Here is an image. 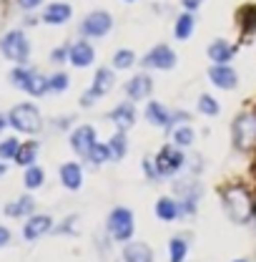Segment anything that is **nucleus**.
<instances>
[{"label": "nucleus", "mask_w": 256, "mask_h": 262, "mask_svg": "<svg viewBox=\"0 0 256 262\" xmlns=\"http://www.w3.org/2000/svg\"><path fill=\"white\" fill-rule=\"evenodd\" d=\"M234 262H246V260H234Z\"/></svg>", "instance_id": "nucleus-42"}, {"label": "nucleus", "mask_w": 256, "mask_h": 262, "mask_svg": "<svg viewBox=\"0 0 256 262\" xmlns=\"http://www.w3.org/2000/svg\"><path fill=\"white\" fill-rule=\"evenodd\" d=\"M209 78H211V83H216L219 89H234L236 83H239V76H236V71L234 68H228L224 63H216L211 71H209Z\"/></svg>", "instance_id": "nucleus-12"}, {"label": "nucleus", "mask_w": 256, "mask_h": 262, "mask_svg": "<svg viewBox=\"0 0 256 262\" xmlns=\"http://www.w3.org/2000/svg\"><path fill=\"white\" fill-rule=\"evenodd\" d=\"M88 159L93 164H103L111 159V149L108 146H103V144H93L91 146V151H88Z\"/></svg>", "instance_id": "nucleus-29"}, {"label": "nucleus", "mask_w": 256, "mask_h": 262, "mask_svg": "<svg viewBox=\"0 0 256 262\" xmlns=\"http://www.w3.org/2000/svg\"><path fill=\"white\" fill-rule=\"evenodd\" d=\"M53 225V220L50 217H45V214H38V217H33L31 222L25 225V239H35V237H40V234H45L48 229Z\"/></svg>", "instance_id": "nucleus-20"}, {"label": "nucleus", "mask_w": 256, "mask_h": 262, "mask_svg": "<svg viewBox=\"0 0 256 262\" xmlns=\"http://www.w3.org/2000/svg\"><path fill=\"white\" fill-rule=\"evenodd\" d=\"M28 212H33V196H20L18 202H13V204L5 207V214L8 217H23Z\"/></svg>", "instance_id": "nucleus-23"}, {"label": "nucleus", "mask_w": 256, "mask_h": 262, "mask_svg": "<svg viewBox=\"0 0 256 262\" xmlns=\"http://www.w3.org/2000/svg\"><path fill=\"white\" fill-rule=\"evenodd\" d=\"M234 146L239 151H251L256 144V114H241L234 121Z\"/></svg>", "instance_id": "nucleus-2"}, {"label": "nucleus", "mask_w": 256, "mask_h": 262, "mask_svg": "<svg viewBox=\"0 0 256 262\" xmlns=\"http://www.w3.org/2000/svg\"><path fill=\"white\" fill-rule=\"evenodd\" d=\"M239 20H241V31L246 33H254L256 31V8L254 5H249V8H241V13H239Z\"/></svg>", "instance_id": "nucleus-26"}, {"label": "nucleus", "mask_w": 256, "mask_h": 262, "mask_svg": "<svg viewBox=\"0 0 256 262\" xmlns=\"http://www.w3.org/2000/svg\"><path fill=\"white\" fill-rule=\"evenodd\" d=\"M65 56H68V53H65V48H56V51H53V56H50V58H53V61H58V63H61V61H65Z\"/></svg>", "instance_id": "nucleus-36"}, {"label": "nucleus", "mask_w": 256, "mask_h": 262, "mask_svg": "<svg viewBox=\"0 0 256 262\" xmlns=\"http://www.w3.org/2000/svg\"><path fill=\"white\" fill-rule=\"evenodd\" d=\"M191 31H193V15L191 13L178 15V18H176V28H173L176 38H178V40H186V38L191 35Z\"/></svg>", "instance_id": "nucleus-24"}, {"label": "nucleus", "mask_w": 256, "mask_h": 262, "mask_svg": "<svg viewBox=\"0 0 256 262\" xmlns=\"http://www.w3.org/2000/svg\"><path fill=\"white\" fill-rule=\"evenodd\" d=\"M156 214H159L163 222H171V220L178 217V204L171 196H161L159 202H156Z\"/></svg>", "instance_id": "nucleus-22"}, {"label": "nucleus", "mask_w": 256, "mask_h": 262, "mask_svg": "<svg viewBox=\"0 0 256 262\" xmlns=\"http://www.w3.org/2000/svg\"><path fill=\"white\" fill-rule=\"evenodd\" d=\"M108 232H111L113 239H121V242L131 239V234H133V214L128 212L126 207H116L111 212V217H108Z\"/></svg>", "instance_id": "nucleus-6"}, {"label": "nucleus", "mask_w": 256, "mask_h": 262, "mask_svg": "<svg viewBox=\"0 0 256 262\" xmlns=\"http://www.w3.org/2000/svg\"><path fill=\"white\" fill-rule=\"evenodd\" d=\"M113 81H116V76H113V71H108V68H98L96 71V78H93V89L83 96V106H88L93 98L103 96V94H108L111 91V86H113Z\"/></svg>", "instance_id": "nucleus-10"}, {"label": "nucleus", "mask_w": 256, "mask_h": 262, "mask_svg": "<svg viewBox=\"0 0 256 262\" xmlns=\"http://www.w3.org/2000/svg\"><path fill=\"white\" fill-rule=\"evenodd\" d=\"M221 202H224L228 220L236 225H246L254 217V199L244 187H226L221 192Z\"/></svg>", "instance_id": "nucleus-1"}, {"label": "nucleus", "mask_w": 256, "mask_h": 262, "mask_svg": "<svg viewBox=\"0 0 256 262\" xmlns=\"http://www.w3.org/2000/svg\"><path fill=\"white\" fill-rule=\"evenodd\" d=\"M133 61H136V56H133V51H128V48L116 51V56H113V66H116V68H128V66H133Z\"/></svg>", "instance_id": "nucleus-32"}, {"label": "nucleus", "mask_w": 256, "mask_h": 262, "mask_svg": "<svg viewBox=\"0 0 256 262\" xmlns=\"http://www.w3.org/2000/svg\"><path fill=\"white\" fill-rule=\"evenodd\" d=\"M151 89H153V83H151V78H148L146 73L133 76V78L126 83V94H128V98H133V101L146 98L148 94H151Z\"/></svg>", "instance_id": "nucleus-13"}, {"label": "nucleus", "mask_w": 256, "mask_h": 262, "mask_svg": "<svg viewBox=\"0 0 256 262\" xmlns=\"http://www.w3.org/2000/svg\"><path fill=\"white\" fill-rule=\"evenodd\" d=\"M10 124L18 131H25V134H38L43 121H40V111L31 106V103H20L10 111Z\"/></svg>", "instance_id": "nucleus-3"}, {"label": "nucleus", "mask_w": 256, "mask_h": 262, "mask_svg": "<svg viewBox=\"0 0 256 262\" xmlns=\"http://www.w3.org/2000/svg\"><path fill=\"white\" fill-rule=\"evenodd\" d=\"M40 184H43V169L40 166H31L25 171V187L28 189H38Z\"/></svg>", "instance_id": "nucleus-31"}, {"label": "nucleus", "mask_w": 256, "mask_h": 262, "mask_svg": "<svg viewBox=\"0 0 256 262\" xmlns=\"http://www.w3.org/2000/svg\"><path fill=\"white\" fill-rule=\"evenodd\" d=\"M111 26H113V18L106 10H96V13L86 15L81 31H83V35H88V38H103L106 33L111 31Z\"/></svg>", "instance_id": "nucleus-7"}, {"label": "nucleus", "mask_w": 256, "mask_h": 262, "mask_svg": "<svg viewBox=\"0 0 256 262\" xmlns=\"http://www.w3.org/2000/svg\"><path fill=\"white\" fill-rule=\"evenodd\" d=\"M3 126H5V119H3V116H0V129H3Z\"/></svg>", "instance_id": "nucleus-40"}, {"label": "nucleus", "mask_w": 256, "mask_h": 262, "mask_svg": "<svg viewBox=\"0 0 256 262\" xmlns=\"http://www.w3.org/2000/svg\"><path fill=\"white\" fill-rule=\"evenodd\" d=\"M8 239H10V232H8L5 227H0V247H3V245H5Z\"/></svg>", "instance_id": "nucleus-39"}, {"label": "nucleus", "mask_w": 256, "mask_h": 262, "mask_svg": "<svg viewBox=\"0 0 256 262\" xmlns=\"http://www.w3.org/2000/svg\"><path fill=\"white\" fill-rule=\"evenodd\" d=\"M108 149H111V159H123V157H126V151H128L126 134H123V131H118V134L111 139Z\"/></svg>", "instance_id": "nucleus-25"}, {"label": "nucleus", "mask_w": 256, "mask_h": 262, "mask_svg": "<svg viewBox=\"0 0 256 262\" xmlns=\"http://www.w3.org/2000/svg\"><path fill=\"white\" fill-rule=\"evenodd\" d=\"M181 3H184V8H186V10H196L203 0H181Z\"/></svg>", "instance_id": "nucleus-38"}, {"label": "nucleus", "mask_w": 256, "mask_h": 262, "mask_svg": "<svg viewBox=\"0 0 256 262\" xmlns=\"http://www.w3.org/2000/svg\"><path fill=\"white\" fill-rule=\"evenodd\" d=\"M18 5L25 8V10H31V8H35V5H40V0H18Z\"/></svg>", "instance_id": "nucleus-37"}, {"label": "nucleus", "mask_w": 256, "mask_h": 262, "mask_svg": "<svg viewBox=\"0 0 256 262\" xmlns=\"http://www.w3.org/2000/svg\"><path fill=\"white\" fill-rule=\"evenodd\" d=\"M93 144H96V131L91 129V126H81V129H75L70 134V146L81 157H88V151H91Z\"/></svg>", "instance_id": "nucleus-11"}, {"label": "nucleus", "mask_w": 256, "mask_h": 262, "mask_svg": "<svg viewBox=\"0 0 256 262\" xmlns=\"http://www.w3.org/2000/svg\"><path fill=\"white\" fill-rule=\"evenodd\" d=\"M234 53H236L234 46H228V43L221 40V38L214 40V43L209 46V58H211L214 63H228V61L234 58Z\"/></svg>", "instance_id": "nucleus-18"}, {"label": "nucleus", "mask_w": 256, "mask_h": 262, "mask_svg": "<svg viewBox=\"0 0 256 262\" xmlns=\"http://www.w3.org/2000/svg\"><path fill=\"white\" fill-rule=\"evenodd\" d=\"M143 63L148 68H159V71H168L176 66V53L168 48V46H156L148 51V56L143 58Z\"/></svg>", "instance_id": "nucleus-9"}, {"label": "nucleus", "mask_w": 256, "mask_h": 262, "mask_svg": "<svg viewBox=\"0 0 256 262\" xmlns=\"http://www.w3.org/2000/svg\"><path fill=\"white\" fill-rule=\"evenodd\" d=\"M168 257H171V262H184V257H186V239L184 237H173L171 242H168Z\"/></svg>", "instance_id": "nucleus-27"}, {"label": "nucleus", "mask_w": 256, "mask_h": 262, "mask_svg": "<svg viewBox=\"0 0 256 262\" xmlns=\"http://www.w3.org/2000/svg\"><path fill=\"white\" fill-rule=\"evenodd\" d=\"M0 51L5 58L10 61H18V63H25L28 56H31V46H28V38L23 35V31H10L3 40H0Z\"/></svg>", "instance_id": "nucleus-4"}, {"label": "nucleus", "mask_w": 256, "mask_h": 262, "mask_svg": "<svg viewBox=\"0 0 256 262\" xmlns=\"http://www.w3.org/2000/svg\"><path fill=\"white\" fill-rule=\"evenodd\" d=\"M254 214H256V209H254Z\"/></svg>", "instance_id": "nucleus-43"}, {"label": "nucleus", "mask_w": 256, "mask_h": 262, "mask_svg": "<svg viewBox=\"0 0 256 262\" xmlns=\"http://www.w3.org/2000/svg\"><path fill=\"white\" fill-rule=\"evenodd\" d=\"M3 171H5V166H3V164H0V174H3Z\"/></svg>", "instance_id": "nucleus-41"}, {"label": "nucleus", "mask_w": 256, "mask_h": 262, "mask_svg": "<svg viewBox=\"0 0 256 262\" xmlns=\"http://www.w3.org/2000/svg\"><path fill=\"white\" fill-rule=\"evenodd\" d=\"M181 164H184V151H178L173 146H163L159 151V157H156V169H159V174H163V177L178 171Z\"/></svg>", "instance_id": "nucleus-8"}, {"label": "nucleus", "mask_w": 256, "mask_h": 262, "mask_svg": "<svg viewBox=\"0 0 256 262\" xmlns=\"http://www.w3.org/2000/svg\"><path fill=\"white\" fill-rule=\"evenodd\" d=\"M48 89H53V91H65V89H68V76H65V73H56V76L48 81Z\"/></svg>", "instance_id": "nucleus-35"}, {"label": "nucleus", "mask_w": 256, "mask_h": 262, "mask_svg": "<svg viewBox=\"0 0 256 262\" xmlns=\"http://www.w3.org/2000/svg\"><path fill=\"white\" fill-rule=\"evenodd\" d=\"M61 179H63V184L68 189H81V184H83V169L78 166V164H63L61 166Z\"/></svg>", "instance_id": "nucleus-17"}, {"label": "nucleus", "mask_w": 256, "mask_h": 262, "mask_svg": "<svg viewBox=\"0 0 256 262\" xmlns=\"http://www.w3.org/2000/svg\"><path fill=\"white\" fill-rule=\"evenodd\" d=\"M173 141L178 144V146H189L193 141V131L189 129V126H181V129L173 131Z\"/></svg>", "instance_id": "nucleus-34"}, {"label": "nucleus", "mask_w": 256, "mask_h": 262, "mask_svg": "<svg viewBox=\"0 0 256 262\" xmlns=\"http://www.w3.org/2000/svg\"><path fill=\"white\" fill-rule=\"evenodd\" d=\"M198 111H201V114H206V116H216V114L221 111V106H219V101H216V98H211L209 94H203V96L198 98Z\"/></svg>", "instance_id": "nucleus-28"}, {"label": "nucleus", "mask_w": 256, "mask_h": 262, "mask_svg": "<svg viewBox=\"0 0 256 262\" xmlns=\"http://www.w3.org/2000/svg\"><path fill=\"white\" fill-rule=\"evenodd\" d=\"M146 119H148L151 124H156V126H168V124H171V114H168L161 103H156V101H151V103L146 106Z\"/></svg>", "instance_id": "nucleus-21"}, {"label": "nucleus", "mask_w": 256, "mask_h": 262, "mask_svg": "<svg viewBox=\"0 0 256 262\" xmlns=\"http://www.w3.org/2000/svg\"><path fill=\"white\" fill-rule=\"evenodd\" d=\"M93 48H91V43H86V40H78L70 51H68V61L73 66H78V68H83V66H91L93 63Z\"/></svg>", "instance_id": "nucleus-14"}, {"label": "nucleus", "mask_w": 256, "mask_h": 262, "mask_svg": "<svg viewBox=\"0 0 256 262\" xmlns=\"http://www.w3.org/2000/svg\"><path fill=\"white\" fill-rule=\"evenodd\" d=\"M18 149H20V144H18L15 139H5V141L0 144V157H3V159H15Z\"/></svg>", "instance_id": "nucleus-33"}, {"label": "nucleus", "mask_w": 256, "mask_h": 262, "mask_svg": "<svg viewBox=\"0 0 256 262\" xmlns=\"http://www.w3.org/2000/svg\"><path fill=\"white\" fill-rule=\"evenodd\" d=\"M68 18H70V5H68V3H53V5H48L45 13H43V20L50 23V26H61Z\"/></svg>", "instance_id": "nucleus-16"}, {"label": "nucleus", "mask_w": 256, "mask_h": 262, "mask_svg": "<svg viewBox=\"0 0 256 262\" xmlns=\"http://www.w3.org/2000/svg\"><path fill=\"white\" fill-rule=\"evenodd\" d=\"M35 154H38V144H25V146H20L18 149V154H15V162L18 164H31L35 159Z\"/></svg>", "instance_id": "nucleus-30"}, {"label": "nucleus", "mask_w": 256, "mask_h": 262, "mask_svg": "<svg viewBox=\"0 0 256 262\" xmlns=\"http://www.w3.org/2000/svg\"><path fill=\"white\" fill-rule=\"evenodd\" d=\"M123 260L126 262H153V252L146 242H131L123 250Z\"/></svg>", "instance_id": "nucleus-15"}, {"label": "nucleus", "mask_w": 256, "mask_h": 262, "mask_svg": "<svg viewBox=\"0 0 256 262\" xmlns=\"http://www.w3.org/2000/svg\"><path fill=\"white\" fill-rule=\"evenodd\" d=\"M111 121H116L121 129H131L136 124V108L131 103H121L111 111Z\"/></svg>", "instance_id": "nucleus-19"}, {"label": "nucleus", "mask_w": 256, "mask_h": 262, "mask_svg": "<svg viewBox=\"0 0 256 262\" xmlns=\"http://www.w3.org/2000/svg\"><path fill=\"white\" fill-rule=\"evenodd\" d=\"M10 78H13V83H15V86H20V89H23V91H28L31 96H43V94L48 91V78H45V76H40V73H35V71L15 68V71L10 73Z\"/></svg>", "instance_id": "nucleus-5"}]
</instances>
